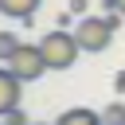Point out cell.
<instances>
[{
    "mask_svg": "<svg viewBox=\"0 0 125 125\" xmlns=\"http://www.w3.org/2000/svg\"><path fill=\"white\" fill-rule=\"evenodd\" d=\"M39 51H43V59H47V70H70V66L78 62V55H82L78 35L66 31V27H55L51 35H43V39H39Z\"/></svg>",
    "mask_w": 125,
    "mask_h": 125,
    "instance_id": "1",
    "label": "cell"
},
{
    "mask_svg": "<svg viewBox=\"0 0 125 125\" xmlns=\"http://www.w3.org/2000/svg\"><path fill=\"white\" fill-rule=\"evenodd\" d=\"M74 35H78V47H82V51L98 55V51H105V47H109L113 27H109V20H105V16H82V20H78V27H74Z\"/></svg>",
    "mask_w": 125,
    "mask_h": 125,
    "instance_id": "2",
    "label": "cell"
},
{
    "mask_svg": "<svg viewBox=\"0 0 125 125\" xmlns=\"http://www.w3.org/2000/svg\"><path fill=\"white\" fill-rule=\"evenodd\" d=\"M8 70H12L20 82H35V78L47 70V59H43L39 43H20V51L8 59Z\"/></svg>",
    "mask_w": 125,
    "mask_h": 125,
    "instance_id": "3",
    "label": "cell"
},
{
    "mask_svg": "<svg viewBox=\"0 0 125 125\" xmlns=\"http://www.w3.org/2000/svg\"><path fill=\"white\" fill-rule=\"evenodd\" d=\"M20 90H23V82L8 66H0V117L12 113V109H20Z\"/></svg>",
    "mask_w": 125,
    "mask_h": 125,
    "instance_id": "4",
    "label": "cell"
},
{
    "mask_svg": "<svg viewBox=\"0 0 125 125\" xmlns=\"http://www.w3.org/2000/svg\"><path fill=\"white\" fill-rule=\"evenodd\" d=\"M39 4H43V0H0V12L12 16V20H31Z\"/></svg>",
    "mask_w": 125,
    "mask_h": 125,
    "instance_id": "5",
    "label": "cell"
},
{
    "mask_svg": "<svg viewBox=\"0 0 125 125\" xmlns=\"http://www.w3.org/2000/svg\"><path fill=\"white\" fill-rule=\"evenodd\" d=\"M55 125H105V121H102V113H94V109L78 105V109H66Z\"/></svg>",
    "mask_w": 125,
    "mask_h": 125,
    "instance_id": "6",
    "label": "cell"
},
{
    "mask_svg": "<svg viewBox=\"0 0 125 125\" xmlns=\"http://www.w3.org/2000/svg\"><path fill=\"white\" fill-rule=\"evenodd\" d=\"M20 51V39L12 35V31H0V66H8V59Z\"/></svg>",
    "mask_w": 125,
    "mask_h": 125,
    "instance_id": "7",
    "label": "cell"
},
{
    "mask_svg": "<svg viewBox=\"0 0 125 125\" xmlns=\"http://www.w3.org/2000/svg\"><path fill=\"white\" fill-rule=\"evenodd\" d=\"M102 121L105 125H125V102H109L102 109Z\"/></svg>",
    "mask_w": 125,
    "mask_h": 125,
    "instance_id": "8",
    "label": "cell"
},
{
    "mask_svg": "<svg viewBox=\"0 0 125 125\" xmlns=\"http://www.w3.org/2000/svg\"><path fill=\"white\" fill-rule=\"evenodd\" d=\"M0 125H31V121H27V113H23V109H12V113H4V117H0Z\"/></svg>",
    "mask_w": 125,
    "mask_h": 125,
    "instance_id": "9",
    "label": "cell"
},
{
    "mask_svg": "<svg viewBox=\"0 0 125 125\" xmlns=\"http://www.w3.org/2000/svg\"><path fill=\"white\" fill-rule=\"evenodd\" d=\"M86 8H90L86 0H70V16H78V20H82V16H86Z\"/></svg>",
    "mask_w": 125,
    "mask_h": 125,
    "instance_id": "10",
    "label": "cell"
},
{
    "mask_svg": "<svg viewBox=\"0 0 125 125\" xmlns=\"http://www.w3.org/2000/svg\"><path fill=\"white\" fill-rule=\"evenodd\" d=\"M113 90H117V94H125V70H117V74H113Z\"/></svg>",
    "mask_w": 125,
    "mask_h": 125,
    "instance_id": "11",
    "label": "cell"
},
{
    "mask_svg": "<svg viewBox=\"0 0 125 125\" xmlns=\"http://www.w3.org/2000/svg\"><path fill=\"white\" fill-rule=\"evenodd\" d=\"M117 12H121V16H125V0H117Z\"/></svg>",
    "mask_w": 125,
    "mask_h": 125,
    "instance_id": "12",
    "label": "cell"
}]
</instances>
